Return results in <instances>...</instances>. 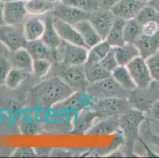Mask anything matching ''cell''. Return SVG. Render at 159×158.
I'll list each match as a JSON object with an SVG mask.
<instances>
[{"label":"cell","instance_id":"6da1fadb","mask_svg":"<svg viewBox=\"0 0 159 158\" xmlns=\"http://www.w3.org/2000/svg\"><path fill=\"white\" fill-rule=\"evenodd\" d=\"M33 97L37 104L45 108H51L65 101L75 92L59 77L52 76L34 87Z\"/></svg>","mask_w":159,"mask_h":158},{"label":"cell","instance_id":"7a4b0ae2","mask_svg":"<svg viewBox=\"0 0 159 158\" xmlns=\"http://www.w3.org/2000/svg\"><path fill=\"white\" fill-rule=\"evenodd\" d=\"M50 72L52 76L59 77L66 84L75 91L86 90L89 82L86 78L84 65L82 66H68L62 63L52 65Z\"/></svg>","mask_w":159,"mask_h":158},{"label":"cell","instance_id":"3957f363","mask_svg":"<svg viewBox=\"0 0 159 158\" xmlns=\"http://www.w3.org/2000/svg\"><path fill=\"white\" fill-rule=\"evenodd\" d=\"M147 113L130 107L118 118L120 130L124 134L125 141L133 142L139 137L140 125L145 120Z\"/></svg>","mask_w":159,"mask_h":158},{"label":"cell","instance_id":"277c9868","mask_svg":"<svg viewBox=\"0 0 159 158\" xmlns=\"http://www.w3.org/2000/svg\"><path fill=\"white\" fill-rule=\"evenodd\" d=\"M128 103L131 108L147 113L155 101L159 100V82L154 81L147 88H135L128 95Z\"/></svg>","mask_w":159,"mask_h":158},{"label":"cell","instance_id":"5b68a950","mask_svg":"<svg viewBox=\"0 0 159 158\" xmlns=\"http://www.w3.org/2000/svg\"><path fill=\"white\" fill-rule=\"evenodd\" d=\"M125 97H108L96 100L92 109L98 114V120L119 117L130 108Z\"/></svg>","mask_w":159,"mask_h":158},{"label":"cell","instance_id":"8992f818","mask_svg":"<svg viewBox=\"0 0 159 158\" xmlns=\"http://www.w3.org/2000/svg\"><path fill=\"white\" fill-rule=\"evenodd\" d=\"M89 93L96 100L108 97H128L126 90L120 85L117 83L112 76L98 82L88 84L87 89Z\"/></svg>","mask_w":159,"mask_h":158},{"label":"cell","instance_id":"52a82bcc","mask_svg":"<svg viewBox=\"0 0 159 158\" xmlns=\"http://www.w3.org/2000/svg\"><path fill=\"white\" fill-rule=\"evenodd\" d=\"M89 49L63 41L57 47L59 63L68 66H82L87 61Z\"/></svg>","mask_w":159,"mask_h":158},{"label":"cell","instance_id":"ba28073f","mask_svg":"<svg viewBox=\"0 0 159 158\" xmlns=\"http://www.w3.org/2000/svg\"><path fill=\"white\" fill-rule=\"evenodd\" d=\"M0 42L11 52L25 47L27 40L25 37L23 26L20 25H0Z\"/></svg>","mask_w":159,"mask_h":158},{"label":"cell","instance_id":"9c48e42d","mask_svg":"<svg viewBox=\"0 0 159 158\" xmlns=\"http://www.w3.org/2000/svg\"><path fill=\"white\" fill-rule=\"evenodd\" d=\"M137 88H147L154 82L147 60L142 56H137L127 65Z\"/></svg>","mask_w":159,"mask_h":158},{"label":"cell","instance_id":"30bf717a","mask_svg":"<svg viewBox=\"0 0 159 158\" xmlns=\"http://www.w3.org/2000/svg\"><path fill=\"white\" fill-rule=\"evenodd\" d=\"M116 19L111 10L98 8L89 14V21L94 27L102 40H105Z\"/></svg>","mask_w":159,"mask_h":158},{"label":"cell","instance_id":"8fae6325","mask_svg":"<svg viewBox=\"0 0 159 158\" xmlns=\"http://www.w3.org/2000/svg\"><path fill=\"white\" fill-rule=\"evenodd\" d=\"M52 14L56 18L74 25L83 20H89L90 13L81 11L72 6L66 5L60 2V4L54 6Z\"/></svg>","mask_w":159,"mask_h":158},{"label":"cell","instance_id":"7c38bea8","mask_svg":"<svg viewBox=\"0 0 159 158\" xmlns=\"http://www.w3.org/2000/svg\"><path fill=\"white\" fill-rule=\"evenodd\" d=\"M25 2L22 0H10L4 4V19L6 25H20L27 14Z\"/></svg>","mask_w":159,"mask_h":158},{"label":"cell","instance_id":"4fadbf2b","mask_svg":"<svg viewBox=\"0 0 159 158\" xmlns=\"http://www.w3.org/2000/svg\"><path fill=\"white\" fill-rule=\"evenodd\" d=\"M52 21L55 29L63 41L75 44V45L82 46L89 49L83 39L81 37V35L79 34L78 30L74 27L73 25L65 22L54 17H52Z\"/></svg>","mask_w":159,"mask_h":158},{"label":"cell","instance_id":"5bb4252c","mask_svg":"<svg viewBox=\"0 0 159 158\" xmlns=\"http://www.w3.org/2000/svg\"><path fill=\"white\" fill-rule=\"evenodd\" d=\"M98 120V114L93 109L79 111L74 119L70 133L75 135L86 134Z\"/></svg>","mask_w":159,"mask_h":158},{"label":"cell","instance_id":"9a60e30c","mask_svg":"<svg viewBox=\"0 0 159 158\" xmlns=\"http://www.w3.org/2000/svg\"><path fill=\"white\" fill-rule=\"evenodd\" d=\"M25 48L30 52L33 59H47L52 64L59 63L57 48L53 49L49 47L41 40L27 42Z\"/></svg>","mask_w":159,"mask_h":158},{"label":"cell","instance_id":"2e32d148","mask_svg":"<svg viewBox=\"0 0 159 158\" xmlns=\"http://www.w3.org/2000/svg\"><path fill=\"white\" fill-rule=\"evenodd\" d=\"M145 5L147 4L139 0H120V2L111 9V11L116 17L123 18L127 21L135 18Z\"/></svg>","mask_w":159,"mask_h":158},{"label":"cell","instance_id":"e0dca14e","mask_svg":"<svg viewBox=\"0 0 159 158\" xmlns=\"http://www.w3.org/2000/svg\"><path fill=\"white\" fill-rule=\"evenodd\" d=\"M25 37L27 41L40 40L45 29L44 20L41 19L37 16L27 18L23 25Z\"/></svg>","mask_w":159,"mask_h":158},{"label":"cell","instance_id":"ac0fdd59","mask_svg":"<svg viewBox=\"0 0 159 158\" xmlns=\"http://www.w3.org/2000/svg\"><path fill=\"white\" fill-rule=\"evenodd\" d=\"M73 25L78 30L89 49L103 40L89 20H83Z\"/></svg>","mask_w":159,"mask_h":158},{"label":"cell","instance_id":"d6986e66","mask_svg":"<svg viewBox=\"0 0 159 158\" xmlns=\"http://www.w3.org/2000/svg\"><path fill=\"white\" fill-rule=\"evenodd\" d=\"M139 51V55L147 59L159 50V31L152 36L143 34L135 43Z\"/></svg>","mask_w":159,"mask_h":158},{"label":"cell","instance_id":"ffe728a7","mask_svg":"<svg viewBox=\"0 0 159 158\" xmlns=\"http://www.w3.org/2000/svg\"><path fill=\"white\" fill-rule=\"evenodd\" d=\"M118 118H106L97 121L89 129L86 134L89 135H108L119 132L120 126Z\"/></svg>","mask_w":159,"mask_h":158},{"label":"cell","instance_id":"44dd1931","mask_svg":"<svg viewBox=\"0 0 159 158\" xmlns=\"http://www.w3.org/2000/svg\"><path fill=\"white\" fill-rule=\"evenodd\" d=\"M119 66H127L133 59L139 56V51L135 43H125L124 45L112 47Z\"/></svg>","mask_w":159,"mask_h":158},{"label":"cell","instance_id":"7402d4cb","mask_svg":"<svg viewBox=\"0 0 159 158\" xmlns=\"http://www.w3.org/2000/svg\"><path fill=\"white\" fill-rule=\"evenodd\" d=\"M125 21L126 20L123 18L116 17L112 28L105 39V40L110 44L112 47H119L125 43L124 38V27Z\"/></svg>","mask_w":159,"mask_h":158},{"label":"cell","instance_id":"603a6c76","mask_svg":"<svg viewBox=\"0 0 159 158\" xmlns=\"http://www.w3.org/2000/svg\"><path fill=\"white\" fill-rule=\"evenodd\" d=\"M84 72L86 78L89 83L98 82L111 77L112 74L105 70L100 63L84 64Z\"/></svg>","mask_w":159,"mask_h":158},{"label":"cell","instance_id":"cb8c5ba5","mask_svg":"<svg viewBox=\"0 0 159 158\" xmlns=\"http://www.w3.org/2000/svg\"><path fill=\"white\" fill-rule=\"evenodd\" d=\"M44 23H45V29H44V33L40 40L49 47L56 49L61 44L63 40L60 38L57 31L55 29L52 17H48V16L46 17V18L44 19Z\"/></svg>","mask_w":159,"mask_h":158},{"label":"cell","instance_id":"d4e9b609","mask_svg":"<svg viewBox=\"0 0 159 158\" xmlns=\"http://www.w3.org/2000/svg\"><path fill=\"white\" fill-rule=\"evenodd\" d=\"M112 78L126 90L131 91L137 88L126 66H118L112 71Z\"/></svg>","mask_w":159,"mask_h":158},{"label":"cell","instance_id":"484cf974","mask_svg":"<svg viewBox=\"0 0 159 158\" xmlns=\"http://www.w3.org/2000/svg\"><path fill=\"white\" fill-rule=\"evenodd\" d=\"M143 35V25L136 18L127 20L124 27V38L125 43H135Z\"/></svg>","mask_w":159,"mask_h":158},{"label":"cell","instance_id":"4316f807","mask_svg":"<svg viewBox=\"0 0 159 158\" xmlns=\"http://www.w3.org/2000/svg\"><path fill=\"white\" fill-rule=\"evenodd\" d=\"M13 52V63L15 67L32 73L33 59L27 49L25 47H21Z\"/></svg>","mask_w":159,"mask_h":158},{"label":"cell","instance_id":"83f0119b","mask_svg":"<svg viewBox=\"0 0 159 158\" xmlns=\"http://www.w3.org/2000/svg\"><path fill=\"white\" fill-rule=\"evenodd\" d=\"M111 49H112V47L106 40H102L100 43H97L96 45L89 49L86 63H100L108 55Z\"/></svg>","mask_w":159,"mask_h":158},{"label":"cell","instance_id":"f1b7e54d","mask_svg":"<svg viewBox=\"0 0 159 158\" xmlns=\"http://www.w3.org/2000/svg\"><path fill=\"white\" fill-rule=\"evenodd\" d=\"M27 12L34 16L44 14L54 8V4L49 0H30L25 2Z\"/></svg>","mask_w":159,"mask_h":158},{"label":"cell","instance_id":"f546056e","mask_svg":"<svg viewBox=\"0 0 159 158\" xmlns=\"http://www.w3.org/2000/svg\"><path fill=\"white\" fill-rule=\"evenodd\" d=\"M30 74L29 72L18 68L11 69L6 79V86L10 89H17L25 79L30 77Z\"/></svg>","mask_w":159,"mask_h":158},{"label":"cell","instance_id":"4dcf8cb0","mask_svg":"<svg viewBox=\"0 0 159 158\" xmlns=\"http://www.w3.org/2000/svg\"><path fill=\"white\" fill-rule=\"evenodd\" d=\"M135 18L142 25L149 21H155L159 24V12L153 7L147 4L142 8Z\"/></svg>","mask_w":159,"mask_h":158},{"label":"cell","instance_id":"1f68e13d","mask_svg":"<svg viewBox=\"0 0 159 158\" xmlns=\"http://www.w3.org/2000/svg\"><path fill=\"white\" fill-rule=\"evenodd\" d=\"M61 2L88 13L93 12L100 8L98 0H62Z\"/></svg>","mask_w":159,"mask_h":158},{"label":"cell","instance_id":"d6a6232c","mask_svg":"<svg viewBox=\"0 0 159 158\" xmlns=\"http://www.w3.org/2000/svg\"><path fill=\"white\" fill-rule=\"evenodd\" d=\"M52 63L47 59H33V73L38 78H44L50 73Z\"/></svg>","mask_w":159,"mask_h":158},{"label":"cell","instance_id":"836d02e7","mask_svg":"<svg viewBox=\"0 0 159 158\" xmlns=\"http://www.w3.org/2000/svg\"><path fill=\"white\" fill-rule=\"evenodd\" d=\"M146 60L153 79L159 82V50Z\"/></svg>","mask_w":159,"mask_h":158},{"label":"cell","instance_id":"e575fe53","mask_svg":"<svg viewBox=\"0 0 159 158\" xmlns=\"http://www.w3.org/2000/svg\"><path fill=\"white\" fill-rule=\"evenodd\" d=\"M100 63L102 64V66L105 68V70H107L108 71L111 72L115 69L116 67L119 66L118 65V63H117L116 59L115 56H114V53H113V51L112 49H111V51L108 53L106 56L102 59Z\"/></svg>","mask_w":159,"mask_h":158},{"label":"cell","instance_id":"d590c367","mask_svg":"<svg viewBox=\"0 0 159 158\" xmlns=\"http://www.w3.org/2000/svg\"><path fill=\"white\" fill-rule=\"evenodd\" d=\"M11 70V65L6 58L0 57V85L6 82L7 77Z\"/></svg>","mask_w":159,"mask_h":158},{"label":"cell","instance_id":"8d00e7d4","mask_svg":"<svg viewBox=\"0 0 159 158\" xmlns=\"http://www.w3.org/2000/svg\"><path fill=\"white\" fill-rule=\"evenodd\" d=\"M13 156L14 157H33L37 156V153L35 149L32 147H18L13 153Z\"/></svg>","mask_w":159,"mask_h":158},{"label":"cell","instance_id":"74e56055","mask_svg":"<svg viewBox=\"0 0 159 158\" xmlns=\"http://www.w3.org/2000/svg\"><path fill=\"white\" fill-rule=\"evenodd\" d=\"M21 132L23 134L30 135V134H36L39 130L38 126L37 125L35 122L29 121L24 124H21L20 125Z\"/></svg>","mask_w":159,"mask_h":158},{"label":"cell","instance_id":"f35d334b","mask_svg":"<svg viewBox=\"0 0 159 158\" xmlns=\"http://www.w3.org/2000/svg\"><path fill=\"white\" fill-rule=\"evenodd\" d=\"M159 31V24L155 21H149L143 25V34L152 36Z\"/></svg>","mask_w":159,"mask_h":158},{"label":"cell","instance_id":"ab89813d","mask_svg":"<svg viewBox=\"0 0 159 158\" xmlns=\"http://www.w3.org/2000/svg\"><path fill=\"white\" fill-rule=\"evenodd\" d=\"M147 113L150 114V117L153 120L159 122V100H157V101H155L153 104L151 108H150V110Z\"/></svg>","mask_w":159,"mask_h":158},{"label":"cell","instance_id":"60d3db41","mask_svg":"<svg viewBox=\"0 0 159 158\" xmlns=\"http://www.w3.org/2000/svg\"><path fill=\"white\" fill-rule=\"evenodd\" d=\"M100 8L111 10L114 6L120 2V0H98Z\"/></svg>","mask_w":159,"mask_h":158},{"label":"cell","instance_id":"b9f144b4","mask_svg":"<svg viewBox=\"0 0 159 158\" xmlns=\"http://www.w3.org/2000/svg\"><path fill=\"white\" fill-rule=\"evenodd\" d=\"M34 149H35L37 156H41L51 155L52 151V148H34Z\"/></svg>","mask_w":159,"mask_h":158},{"label":"cell","instance_id":"7bdbcfd3","mask_svg":"<svg viewBox=\"0 0 159 158\" xmlns=\"http://www.w3.org/2000/svg\"><path fill=\"white\" fill-rule=\"evenodd\" d=\"M4 4L5 2L0 1V25H6L5 19H4Z\"/></svg>","mask_w":159,"mask_h":158},{"label":"cell","instance_id":"ee69618b","mask_svg":"<svg viewBox=\"0 0 159 158\" xmlns=\"http://www.w3.org/2000/svg\"><path fill=\"white\" fill-rule=\"evenodd\" d=\"M147 5H150L151 7H153L159 12V0H150L148 3H147Z\"/></svg>","mask_w":159,"mask_h":158},{"label":"cell","instance_id":"f6af8a7d","mask_svg":"<svg viewBox=\"0 0 159 158\" xmlns=\"http://www.w3.org/2000/svg\"><path fill=\"white\" fill-rule=\"evenodd\" d=\"M152 142L154 146L159 148V135H153Z\"/></svg>","mask_w":159,"mask_h":158},{"label":"cell","instance_id":"bcb514c9","mask_svg":"<svg viewBox=\"0 0 159 158\" xmlns=\"http://www.w3.org/2000/svg\"><path fill=\"white\" fill-rule=\"evenodd\" d=\"M139 1H141V2H143V3L147 4L149 2V1H150V0H139Z\"/></svg>","mask_w":159,"mask_h":158},{"label":"cell","instance_id":"7dc6e473","mask_svg":"<svg viewBox=\"0 0 159 158\" xmlns=\"http://www.w3.org/2000/svg\"><path fill=\"white\" fill-rule=\"evenodd\" d=\"M49 1H51L52 2L55 3V2H61L62 0H49Z\"/></svg>","mask_w":159,"mask_h":158},{"label":"cell","instance_id":"c3c4849f","mask_svg":"<svg viewBox=\"0 0 159 158\" xmlns=\"http://www.w3.org/2000/svg\"><path fill=\"white\" fill-rule=\"evenodd\" d=\"M1 2H7V1H10V0H0Z\"/></svg>","mask_w":159,"mask_h":158},{"label":"cell","instance_id":"681fc988","mask_svg":"<svg viewBox=\"0 0 159 158\" xmlns=\"http://www.w3.org/2000/svg\"><path fill=\"white\" fill-rule=\"evenodd\" d=\"M22 1H24V2H28V1H30V0H22Z\"/></svg>","mask_w":159,"mask_h":158}]
</instances>
